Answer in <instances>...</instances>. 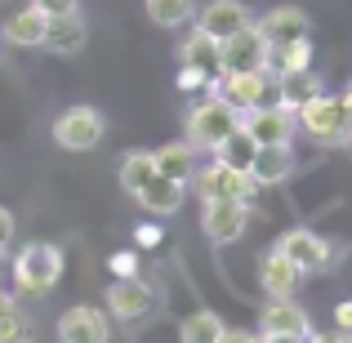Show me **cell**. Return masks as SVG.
<instances>
[{
	"mask_svg": "<svg viewBox=\"0 0 352 343\" xmlns=\"http://www.w3.org/2000/svg\"><path fill=\"white\" fill-rule=\"evenodd\" d=\"M179 67H192L201 76L219 80L223 76V41H214V36L192 27V36H183V45H179Z\"/></svg>",
	"mask_w": 352,
	"mask_h": 343,
	"instance_id": "2e32d148",
	"label": "cell"
},
{
	"mask_svg": "<svg viewBox=\"0 0 352 343\" xmlns=\"http://www.w3.org/2000/svg\"><path fill=\"white\" fill-rule=\"evenodd\" d=\"M206 94H219L228 107H236L241 116L254 112V107H281L272 71H223L219 80H210Z\"/></svg>",
	"mask_w": 352,
	"mask_h": 343,
	"instance_id": "3957f363",
	"label": "cell"
},
{
	"mask_svg": "<svg viewBox=\"0 0 352 343\" xmlns=\"http://www.w3.org/2000/svg\"><path fill=\"white\" fill-rule=\"evenodd\" d=\"M267 63H272V49L254 23L223 41V71H267Z\"/></svg>",
	"mask_w": 352,
	"mask_h": 343,
	"instance_id": "8fae6325",
	"label": "cell"
},
{
	"mask_svg": "<svg viewBox=\"0 0 352 343\" xmlns=\"http://www.w3.org/2000/svg\"><path fill=\"white\" fill-rule=\"evenodd\" d=\"M36 339V326L23 308H14L9 317H0V343H32Z\"/></svg>",
	"mask_w": 352,
	"mask_h": 343,
	"instance_id": "f1b7e54d",
	"label": "cell"
},
{
	"mask_svg": "<svg viewBox=\"0 0 352 343\" xmlns=\"http://www.w3.org/2000/svg\"><path fill=\"white\" fill-rule=\"evenodd\" d=\"M50 134H54V143H58L63 152H94V147L103 143V134H107V116L98 112V107H89V103H76V107H67V112L54 116Z\"/></svg>",
	"mask_w": 352,
	"mask_h": 343,
	"instance_id": "5b68a950",
	"label": "cell"
},
{
	"mask_svg": "<svg viewBox=\"0 0 352 343\" xmlns=\"http://www.w3.org/2000/svg\"><path fill=\"white\" fill-rule=\"evenodd\" d=\"M58 343H112V312L76 303L58 317Z\"/></svg>",
	"mask_w": 352,
	"mask_h": 343,
	"instance_id": "9c48e42d",
	"label": "cell"
},
{
	"mask_svg": "<svg viewBox=\"0 0 352 343\" xmlns=\"http://www.w3.org/2000/svg\"><path fill=\"white\" fill-rule=\"evenodd\" d=\"M112 276H116V281H125V276H138V254H134V250H125V254H112Z\"/></svg>",
	"mask_w": 352,
	"mask_h": 343,
	"instance_id": "f546056e",
	"label": "cell"
},
{
	"mask_svg": "<svg viewBox=\"0 0 352 343\" xmlns=\"http://www.w3.org/2000/svg\"><path fill=\"white\" fill-rule=\"evenodd\" d=\"M223 317L219 312H210V308H197L192 317H183V326H179V343H219V335H223Z\"/></svg>",
	"mask_w": 352,
	"mask_h": 343,
	"instance_id": "d4e9b609",
	"label": "cell"
},
{
	"mask_svg": "<svg viewBox=\"0 0 352 343\" xmlns=\"http://www.w3.org/2000/svg\"><path fill=\"white\" fill-rule=\"evenodd\" d=\"M258 36L267 41V49H281V45H294V41H312V23L299 5H276L267 9L263 18H254Z\"/></svg>",
	"mask_w": 352,
	"mask_h": 343,
	"instance_id": "30bf717a",
	"label": "cell"
},
{
	"mask_svg": "<svg viewBox=\"0 0 352 343\" xmlns=\"http://www.w3.org/2000/svg\"><path fill=\"white\" fill-rule=\"evenodd\" d=\"M276 250H281V254L290 258V263L299 267L303 276H317V272H326V267L335 263V245H330L321 232H312V228H290V232H281Z\"/></svg>",
	"mask_w": 352,
	"mask_h": 343,
	"instance_id": "52a82bcc",
	"label": "cell"
},
{
	"mask_svg": "<svg viewBox=\"0 0 352 343\" xmlns=\"http://www.w3.org/2000/svg\"><path fill=\"white\" fill-rule=\"evenodd\" d=\"M183 197H188V188H183V183H174V179H165V174H152V179L134 192V201L143 206V214H152V219L179 214V210H183Z\"/></svg>",
	"mask_w": 352,
	"mask_h": 343,
	"instance_id": "d6986e66",
	"label": "cell"
},
{
	"mask_svg": "<svg viewBox=\"0 0 352 343\" xmlns=\"http://www.w3.org/2000/svg\"><path fill=\"white\" fill-rule=\"evenodd\" d=\"M308 343H352V335H339V330H330V335H317V330H312Z\"/></svg>",
	"mask_w": 352,
	"mask_h": 343,
	"instance_id": "d590c367",
	"label": "cell"
},
{
	"mask_svg": "<svg viewBox=\"0 0 352 343\" xmlns=\"http://www.w3.org/2000/svg\"><path fill=\"white\" fill-rule=\"evenodd\" d=\"M335 330L339 335H352V299L335 303Z\"/></svg>",
	"mask_w": 352,
	"mask_h": 343,
	"instance_id": "e575fe53",
	"label": "cell"
},
{
	"mask_svg": "<svg viewBox=\"0 0 352 343\" xmlns=\"http://www.w3.org/2000/svg\"><path fill=\"white\" fill-rule=\"evenodd\" d=\"M236 129H241V112L228 107L219 94H206L188 112V143L197 147V152H214V147L223 143V138H232Z\"/></svg>",
	"mask_w": 352,
	"mask_h": 343,
	"instance_id": "277c9868",
	"label": "cell"
},
{
	"mask_svg": "<svg viewBox=\"0 0 352 343\" xmlns=\"http://www.w3.org/2000/svg\"><path fill=\"white\" fill-rule=\"evenodd\" d=\"M85 41H89V23H85V14H58V18H50V27H45V49L50 54H58V58H76L80 49H85Z\"/></svg>",
	"mask_w": 352,
	"mask_h": 343,
	"instance_id": "ac0fdd59",
	"label": "cell"
},
{
	"mask_svg": "<svg viewBox=\"0 0 352 343\" xmlns=\"http://www.w3.org/2000/svg\"><path fill=\"white\" fill-rule=\"evenodd\" d=\"M241 129H245L258 147H267V143H290L294 129H299V116H294L290 107H254V112L241 116Z\"/></svg>",
	"mask_w": 352,
	"mask_h": 343,
	"instance_id": "5bb4252c",
	"label": "cell"
},
{
	"mask_svg": "<svg viewBox=\"0 0 352 343\" xmlns=\"http://www.w3.org/2000/svg\"><path fill=\"white\" fill-rule=\"evenodd\" d=\"M152 161H156V174H165V179H174V183H183V188H188L192 174H197V147H192L188 138H179V143L156 147Z\"/></svg>",
	"mask_w": 352,
	"mask_h": 343,
	"instance_id": "7402d4cb",
	"label": "cell"
},
{
	"mask_svg": "<svg viewBox=\"0 0 352 343\" xmlns=\"http://www.w3.org/2000/svg\"><path fill=\"white\" fill-rule=\"evenodd\" d=\"M152 308H156V290H152V281H143V276H125V281L107 285V312H112L116 321H138Z\"/></svg>",
	"mask_w": 352,
	"mask_h": 343,
	"instance_id": "7c38bea8",
	"label": "cell"
},
{
	"mask_svg": "<svg viewBox=\"0 0 352 343\" xmlns=\"http://www.w3.org/2000/svg\"><path fill=\"white\" fill-rule=\"evenodd\" d=\"M41 14H50V18H58V14H76L80 9V0H32Z\"/></svg>",
	"mask_w": 352,
	"mask_h": 343,
	"instance_id": "4dcf8cb0",
	"label": "cell"
},
{
	"mask_svg": "<svg viewBox=\"0 0 352 343\" xmlns=\"http://www.w3.org/2000/svg\"><path fill=\"white\" fill-rule=\"evenodd\" d=\"M147 5V18H152L156 27H188L192 18H197V0H143Z\"/></svg>",
	"mask_w": 352,
	"mask_h": 343,
	"instance_id": "484cf974",
	"label": "cell"
},
{
	"mask_svg": "<svg viewBox=\"0 0 352 343\" xmlns=\"http://www.w3.org/2000/svg\"><path fill=\"white\" fill-rule=\"evenodd\" d=\"M258 285L267 290V299H294V290L303 285V272L272 245L263 258H258Z\"/></svg>",
	"mask_w": 352,
	"mask_h": 343,
	"instance_id": "e0dca14e",
	"label": "cell"
},
{
	"mask_svg": "<svg viewBox=\"0 0 352 343\" xmlns=\"http://www.w3.org/2000/svg\"><path fill=\"white\" fill-rule=\"evenodd\" d=\"M294 116H299V129H308V138H317L321 147H348L352 143V112H348L344 94H317Z\"/></svg>",
	"mask_w": 352,
	"mask_h": 343,
	"instance_id": "7a4b0ae2",
	"label": "cell"
},
{
	"mask_svg": "<svg viewBox=\"0 0 352 343\" xmlns=\"http://www.w3.org/2000/svg\"><path fill=\"white\" fill-rule=\"evenodd\" d=\"M134 245H161V228H156V223H138L134 228Z\"/></svg>",
	"mask_w": 352,
	"mask_h": 343,
	"instance_id": "836d02e7",
	"label": "cell"
},
{
	"mask_svg": "<svg viewBox=\"0 0 352 343\" xmlns=\"http://www.w3.org/2000/svg\"><path fill=\"white\" fill-rule=\"evenodd\" d=\"M219 343H254V335H245V330H223Z\"/></svg>",
	"mask_w": 352,
	"mask_h": 343,
	"instance_id": "8d00e7d4",
	"label": "cell"
},
{
	"mask_svg": "<svg viewBox=\"0 0 352 343\" xmlns=\"http://www.w3.org/2000/svg\"><path fill=\"white\" fill-rule=\"evenodd\" d=\"M258 335H281V339H312V321L294 299H267L258 317Z\"/></svg>",
	"mask_w": 352,
	"mask_h": 343,
	"instance_id": "9a60e30c",
	"label": "cell"
},
{
	"mask_svg": "<svg viewBox=\"0 0 352 343\" xmlns=\"http://www.w3.org/2000/svg\"><path fill=\"white\" fill-rule=\"evenodd\" d=\"M250 228V206L241 201H201V232L210 245H232Z\"/></svg>",
	"mask_w": 352,
	"mask_h": 343,
	"instance_id": "ba28073f",
	"label": "cell"
},
{
	"mask_svg": "<svg viewBox=\"0 0 352 343\" xmlns=\"http://www.w3.org/2000/svg\"><path fill=\"white\" fill-rule=\"evenodd\" d=\"M14 308H18V299H14V294L5 290V285H0V317H9Z\"/></svg>",
	"mask_w": 352,
	"mask_h": 343,
	"instance_id": "74e56055",
	"label": "cell"
},
{
	"mask_svg": "<svg viewBox=\"0 0 352 343\" xmlns=\"http://www.w3.org/2000/svg\"><path fill=\"white\" fill-rule=\"evenodd\" d=\"M192 23H197V32L214 36V41H228V36H236L241 27L254 23V14H250L245 0H210L206 9H197Z\"/></svg>",
	"mask_w": 352,
	"mask_h": 343,
	"instance_id": "4fadbf2b",
	"label": "cell"
},
{
	"mask_svg": "<svg viewBox=\"0 0 352 343\" xmlns=\"http://www.w3.org/2000/svg\"><path fill=\"white\" fill-rule=\"evenodd\" d=\"M294 147L290 143H267V147H258V156H254V165H250V179L258 183V188H276V183H285L294 174Z\"/></svg>",
	"mask_w": 352,
	"mask_h": 343,
	"instance_id": "ffe728a7",
	"label": "cell"
},
{
	"mask_svg": "<svg viewBox=\"0 0 352 343\" xmlns=\"http://www.w3.org/2000/svg\"><path fill=\"white\" fill-rule=\"evenodd\" d=\"M210 156H214L219 165H228V170H236V174H250V165H254V156H258V143L245 134V129H236V134L223 138Z\"/></svg>",
	"mask_w": 352,
	"mask_h": 343,
	"instance_id": "cb8c5ba5",
	"label": "cell"
},
{
	"mask_svg": "<svg viewBox=\"0 0 352 343\" xmlns=\"http://www.w3.org/2000/svg\"><path fill=\"white\" fill-rule=\"evenodd\" d=\"M0 45H5V36H0Z\"/></svg>",
	"mask_w": 352,
	"mask_h": 343,
	"instance_id": "60d3db41",
	"label": "cell"
},
{
	"mask_svg": "<svg viewBox=\"0 0 352 343\" xmlns=\"http://www.w3.org/2000/svg\"><path fill=\"white\" fill-rule=\"evenodd\" d=\"M14 285L23 294H50L63 281V250L54 241H27L14 254Z\"/></svg>",
	"mask_w": 352,
	"mask_h": 343,
	"instance_id": "6da1fadb",
	"label": "cell"
},
{
	"mask_svg": "<svg viewBox=\"0 0 352 343\" xmlns=\"http://www.w3.org/2000/svg\"><path fill=\"white\" fill-rule=\"evenodd\" d=\"M276 94H281V107H290V112H299L303 103H312L317 94H326L317 80V71H285V76H276Z\"/></svg>",
	"mask_w": 352,
	"mask_h": 343,
	"instance_id": "603a6c76",
	"label": "cell"
},
{
	"mask_svg": "<svg viewBox=\"0 0 352 343\" xmlns=\"http://www.w3.org/2000/svg\"><path fill=\"white\" fill-rule=\"evenodd\" d=\"M188 188L197 192L201 201H241V206H250V210H254V201H258V183L250 179V174H236V170H228V165H219V161L197 165Z\"/></svg>",
	"mask_w": 352,
	"mask_h": 343,
	"instance_id": "8992f818",
	"label": "cell"
},
{
	"mask_svg": "<svg viewBox=\"0 0 352 343\" xmlns=\"http://www.w3.org/2000/svg\"><path fill=\"white\" fill-rule=\"evenodd\" d=\"M14 232H18V223H14V214H9V210L0 206V254H5V250L14 245Z\"/></svg>",
	"mask_w": 352,
	"mask_h": 343,
	"instance_id": "d6a6232c",
	"label": "cell"
},
{
	"mask_svg": "<svg viewBox=\"0 0 352 343\" xmlns=\"http://www.w3.org/2000/svg\"><path fill=\"white\" fill-rule=\"evenodd\" d=\"M267 343H308V339H281V335H263Z\"/></svg>",
	"mask_w": 352,
	"mask_h": 343,
	"instance_id": "f35d334b",
	"label": "cell"
},
{
	"mask_svg": "<svg viewBox=\"0 0 352 343\" xmlns=\"http://www.w3.org/2000/svg\"><path fill=\"white\" fill-rule=\"evenodd\" d=\"M344 103H348V112H352V85L344 89Z\"/></svg>",
	"mask_w": 352,
	"mask_h": 343,
	"instance_id": "ab89813d",
	"label": "cell"
},
{
	"mask_svg": "<svg viewBox=\"0 0 352 343\" xmlns=\"http://www.w3.org/2000/svg\"><path fill=\"white\" fill-rule=\"evenodd\" d=\"M45 27H50V14H41L36 5L18 9V14L5 18V27H0V36H5V45H18V49H36V45H45Z\"/></svg>",
	"mask_w": 352,
	"mask_h": 343,
	"instance_id": "44dd1931",
	"label": "cell"
},
{
	"mask_svg": "<svg viewBox=\"0 0 352 343\" xmlns=\"http://www.w3.org/2000/svg\"><path fill=\"white\" fill-rule=\"evenodd\" d=\"M0 258H5V254H0Z\"/></svg>",
	"mask_w": 352,
	"mask_h": 343,
	"instance_id": "b9f144b4",
	"label": "cell"
},
{
	"mask_svg": "<svg viewBox=\"0 0 352 343\" xmlns=\"http://www.w3.org/2000/svg\"><path fill=\"white\" fill-rule=\"evenodd\" d=\"M308 67H312V41L281 45V49H272V63H267L272 76H285V71H308Z\"/></svg>",
	"mask_w": 352,
	"mask_h": 343,
	"instance_id": "4316f807",
	"label": "cell"
},
{
	"mask_svg": "<svg viewBox=\"0 0 352 343\" xmlns=\"http://www.w3.org/2000/svg\"><path fill=\"white\" fill-rule=\"evenodd\" d=\"M179 89H188V94L210 89V76H201V71H192V67H179Z\"/></svg>",
	"mask_w": 352,
	"mask_h": 343,
	"instance_id": "1f68e13d",
	"label": "cell"
},
{
	"mask_svg": "<svg viewBox=\"0 0 352 343\" xmlns=\"http://www.w3.org/2000/svg\"><path fill=\"white\" fill-rule=\"evenodd\" d=\"M152 174H156L152 152H125V156H120V188H125L129 197H134V192L143 188Z\"/></svg>",
	"mask_w": 352,
	"mask_h": 343,
	"instance_id": "83f0119b",
	"label": "cell"
}]
</instances>
